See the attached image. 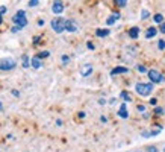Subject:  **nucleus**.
I'll return each instance as SVG.
<instances>
[{"label":"nucleus","mask_w":165,"mask_h":152,"mask_svg":"<svg viewBox=\"0 0 165 152\" xmlns=\"http://www.w3.org/2000/svg\"><path fill=\"white\" fill-rule=\"evenodd\" d=\"M136 93L140 94V96H148L151 93V90H153V84H144V82H140V84H136Z\"/></svg>","instance_id":"1"},{"label":"nucleus","mask_w":165,"mask_h":152,"mask_svg":"<svg viewBox=\"0 0 165 152\" xmlns=\"http://www.w3.org/2000/svg\"><path fill=\"white\" fill-rule=\"evenodd\" d=\"M115 3H117L118 6H126V3H127V0H115Z\"/></svg>","instance_id":"17"},{"label":"nucleus","mask_w":165,"mask_h":152,"mask_svg":"<svg viewBox=\"0 0 165 152\" xmlns=\"http://www.w3.org/2000/svg\"><path fill=\"white\" fill-rule=\"evenodd\" d=\"M118 116H120V117H123V119H127V117H129V113L126 111V107H124V105L121 107V110L118 111Z\"/></svg>","instance_id":"14"},{"label":"nucleus","mask_w":165,"mask_h":152,"mask_svg":"<svg viewBox=\"0 0 165 152\" xmlns=\"http://www.w3.org/2000/svg\"><path fill=\"white\" fill-rule=\"evenodd\" d=\"M96 34H97V37H106V35H109V31L108 29H97V32H96Z\"/></svg>","instance_id":"15"},{"label":"nucleus","mask_w":165,"mask_h":152,"mask_svg":"<svg viewBox=\"0 0 165 152\" xmlns=\"http://www.w3.org/2000/svg\"><path fill=\"white\" fill-rule=\"evenodd\" d=\"M88 49L92 50V49H94V44H92V43H88Z\"/></svg>","instance_id":"28"},{"label":"nucleus","mask_w":165,"mask_h":152,"mask_svg":"<svg viewBox=\"0 0 165 152\" xmlns=\"http://www.w3.org/2000/svg\"><path fill=\"white\" fill-rule=\"evenodd\" d=\"M0 110H2V103H0Z\"/></svg>","instance_id":"31"},{"label":"nucleus","mask_w":165,"mask_h":152,"mask_svg":"<svg viewBox=\"0 0 165 152\" xmlns=\"http://www.w3.org/2000/svg\"><path fill=\"white\" fill-rule=\"evenodd\" d=\"M52 11H53V14H62V11H64V3L61 2V0H55L53 6H52Z\"/></svg>","instance_id":"6"},{"label":"nucleus","mask_w":165,"mask_h":152,"mask_svg":"<svg viewBox=\"0 0 165 152\" xmlns=\"http://www.w3.org/2000/svg\"><path fill=\"white\" fill-rule=\"evenodd\" d=\"M49 56V52H41V53L38 55V58H47Z\"/></svg>","instance_id":"22"},{"label":"nucleus","mask_w":165,"mask_h":152,"mask_svg":"<svg viewBox=\"0 0 165 152\" xmlns=\"http://www.w3.org/2000/svg\"><path fill=\"white\" fill-rule=\"evenodd\" d=\"M36 3H38V0H30V2H29V5H30V6H35Z\"/></svg>","instance_id":"25"},{"label":"nucleus","mask_w":165,"mask_h":152,"mask_svg":"<svg viewBox=\"0 0 165 152\" xmlns=\"http://www.w3.org/2000/svg\"><path fill=\"white\" fill-rule=\"evenodd\" d=\"M162 20H164V17H162L161 14H156V15H155V22H156V23H161Z\"/></svg>","instance_id":"18"},{"label":"nucleus","mask_w":165,"mask_h":152,"mask_svg":"<svg viewBox=\"0 0 165 152\" xmlns=\"http://www.w3.org/2000/svg\"><path fill=\"white\" fill-rule=\"evenodd\" d=\"M156 34H157V29H156V28H148L147 32H146V37H147V38H153Z\"/></svg>","instance_id":"9"},{"label":"nucleus","mask_w":165,"mask_h":152,"mask_svg":"<svg viewBox=\"0 0 165 152\" xmlns=\"http://www.w3.org/2000/svg\"><path fill=\"white\" fill-rule=\"evenodd\" d=\"M129 35H130L132 38H136L138 35H140V29H138L136 26H135V28H130V29H129Z\"/></svg>","instance_id":"11"},{"label":"nucleus","mask_w":165,"mask_h":152,"mask_svg":"<svg viewBox=\"0 0 165 152\" xmlns=\"http://www.w3.org/2000/svg\"><path fill=\"white\" fill-rule=\"evenodd\" d=\"M12 22H14L17 24V28H24L26 24H28V18H26V12L24 11H18L17 14L14 15V18H12Z\"/></svg>","instance_id":"2"},{"label":"nucleus","mask_w":165,"mask_h":152,"mask_svg":"<svg viewBox=\"0 0 165 152\" xmlns=\"http://www.w3.org/2000/svg\"><path fill=\"white\" fill-rule=\"evenodd\" d=\"M148 78H150V81L155 82V84L164 81V75L161 73V71H157V70H148Z\"/></svg>","instance_id":"5"},{"label":"nucleus","mask_w":165,"mask_h":152,"mask_svg":"<svg viewBox=\"0 0 165 152\" xmlns=\"http://www.w3.org/2000/svg\"><path fill=\"white\" fill-rule=\"evenodd\" d=\"M65 29H67L68 32H76V24H74V22H71V20H67L65 22Z\"/></svg>","instance_id":"7"},{"label":"nucleus","mask_w":165,"mask_h":152,"mask_svg":"<svg viewBox=\"0 0 165 152\" xmlns=\"http://www.w3.org/2000/svg\"><path fill=\"white\" fill-rule=\"evenodd\" d=\"M127 71H129V70H127L126 67H115L114 70H112V71H111V75H112V76H115V75H121V73H127Z\"/></svg>","instance_id":"8"},{"label":"nucleus","mask_w":165,"mask_h":152,"mask_svg":"<svg viewBox=\"0 0 165 152\" xmlns=\"http://www.w3.org/2000/svg\"><path fill=\"white\" fill-rule=\"evenodd\" d=\"M6 12V6H2V8H0V15H3Z\"/></svg>","instance_id":"23"},{"label":"nucleus","mask_w":165,"mask_h":152,"mask_svg":"<svg viewBox=\"0 0 165 152\" xmlns=\"http://www.w3.org/2000/svg\"><path fill=\"white\" fill-rule=\"evenodd\" d=\"M118 18H120V14H114V15H111V17H109V18L106 20V23H108V24L111 26V24H114V23L117 22Z\"/></svg>","instance_id":"13"},{"label":"nucleus","mask_w":165,"mask_h":152,"mask_svg":"<svg viewBox=\"0 0 165 152\" xmlns=\"http://www.w3.org/2000/svg\"><path fill=\"white\" fill-rule=\"evenodd\" d=\"M161 32H162V34H165V23H162V26H161Z\"/></svg>","instance_id":"26"},{"label":"nucleus","mask_w":165,"mask_h":152,"mask_svg":"<svg viewBox=\"0 0 165 152\" xmlns=\"http://www.w3.org/2000/svg\"><path fill=\"white\" fill-rule=\"evenodd\" d=\"M147 17H148V12L144 11V12H142V18H147Z\"/></svg>","instance_id":"27"},{"label":"nucleus","mask_w":165,"mask_h":152,"mask_svg":"<svg viewBox=\"0 0 165 152\" xmlns=\"http://www.w3.org/2000/svg\"><path fill=\"white\" fill-rule=\"evenodd\" d=\"M138 71H140V73H146V67H144V65H138Z\"/></svg>","instance_id":"21"},{"label":"nucleus","mask_w":165,"mask_h":152,"mask_svg":"<svg viewBox=\"0 0 165 152\" xmlns=\"http://www.w3.org/2000/svg\"><path fill=\"white\" fill-rule=\"evenodd\" d=\"M157 46H159V49H161V50H164V49H165V41H164V40H161V41L157 43Z\"/></svg>","instance_id":"20"},{"label":"nucleus","mask_w":165,"mask_h":152,"mask_svg":"<svg viewBox=\"0 0 165 152\" xmlns=\"http://www.w3.org/2000/svg\"><path fill=\"white\" fill-rule=\"evenodd\" d=\"M164 152H165V148H164Z\"/></svg>","instance_id":"32"},{"label":"nucleus","mask_w":165,"mask_h":152,"mask_svg":"<svg viewBox=\"0 0 165 152\" xmlns=\"http://www.w3.org/2000/svg\"><path fill=\"white\" fill-rule=\"evenodd\" d=\"M52 28H53L55 32L61 34V32L65 29V20H62V18H55V20H52Z\"/></svg>","instance_id":"4"},{"label":"nucleus","mask_w":165,"mask_h":152,"mask_svg":"<svg viewBox=\"0 0 165 152\" xmlns=\"http://www.w3.org/2000/svg\"><path fill=\"white\" fill-rule=\"evenodd\" d=\"M121 97L124 99V101H127V102H130V101H132L130 94H129V93H126V91H123V93H121Z\"/></svg>","instance_id":"16"},{"label":"nucleus","mask_w":165,"mask_h":152,"mask_svg":"<svg viewBox=\"0 0 165 152\" xmlns=\"http://www.w3.org/2000/svg\"><path fill=\"white\" fill-rule=\"evenodd\" d=\"M23 67H29V58L23 56Z\"/></svg>","instance_id":"19"},{"label":"nucleus","mask_w":165,"mask_h":152,"mask_svg":"<svg viewBox=\"0 0 165 152\" xmlns=\"http://www.w3.org/2000/svg\"><path fill=\"white\" fill-rule=\"evenodd\" d=\"M41 58H38V56H35V58H32V67L34 69H39L41 67V61H39Z\"/></svg>","instance_id":"12"},{"label":"nucleus","mask_w":165,"mask_h":152,"mask_svg":"<svg viewBox=\"0 0 165 152\" xmlns=\"http://www.w3.org/2000/svg\"><path fill=\"white\" fill-rule=\"evenodd\" d=\"M68 59H70L68 56H65V55H64V56H62V62H64V64H67V62H68Z\"/></svg>","instance_id":"24"},{"label":"nucleus","mask_w":165,"mask_h":152,"mask_svg":"<svg viewBox=\"0 0 165 152\" xmlns=\"http://www.w3.org/2000/svg\"><path fill=\"white\" fill-rule=\"evenodd\" d=\"M14 67H15V61H14V59H11V58L0 59V70L8 71V70H12Z\"/></svg>","instance_id":"3"},{"label":"nucleus","mask_w":165,"mask_h":152,"mask_svg":"<svg viewBox=\"0 0 165 152\" xmlns=\"http://www.w3.org/2000/svg\"><path fill=\"white\" fill-rule=\"evenodd\" d=\"M138 110H140V111H144L146 108H144V105H140V107H138Z\"/></svg>","instance_id":"29"},{"label":"nucleus","mask_w":165,"mask_h":152,"mask_svg":"<svg viewBox=\"0 0 165 152\" xmlns=\"http://www.w3.org/2000/svg\"><path fill=\"white\" fill-rule=\"evenodd\" d=\"M0 23H2V15H0Z\"/></svg>","instance_id":"30"},{"label":"nucleus","mask_w":165,"mask_h":152,"mask_svg":"<svg viewBox=\"0 0 165 152\" xmlns=\"http://www.w3.org/2000/svg\"><path fill=\"white\" fill-rule=\"evenodd\" d=\"M92 73V67L88 64V65H85V67L82 69V76H89Z\"/></svg>","instance_id":"10"}]
</instances>
